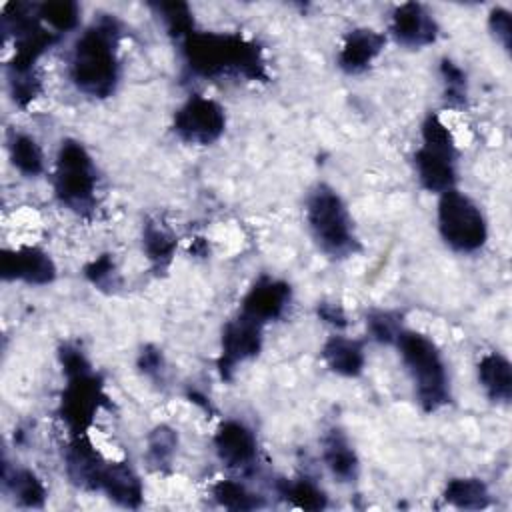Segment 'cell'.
Returning a JSON list of instances; mask_svg holds the SVG:
<instances>
[{
	"label": "cell",
	"mask_w": 512,
	"mask_h": 512,
	"mask_svg": "<svg viewBox=\"0 0 512 512\" xmlns=\"http://www.w3.org/2000/svg\"><path fill=\"white\" fill-rule=\"evenodd\" d=\"M218 458L230 468H248L256 460V438L248 426L236 420L220 424L214 434Z\"/></svg>",
	"instance_id": "9a60e30c"
},
{
	"label": "cell",
	"mask_w": 512,
	"mask_h": 512,
	"mask_svg": "<svg viewBox=\"0 0 512 512\" xmlns=\"http://www.w3.org/2000/svg\"><path fill=\"white\" fill-rule=\"evenodd\" d=\"M212 494L214 500L228 510H254L264 504L258 494L250 492L246 486L232 480H220L212 488Z\"/></svg>",
	"instance_id": "83f0119b"
},
{
	"label": "cell",
	"mask_w": 512,
	"mask_h": 512,
	"mask_svg": "<svg viewBox=\"0 0 512 512\" xmlns=\"http://www.w3.org/2000/svg\"><path fill=\"white\" fill-rule=\"evenodd\" d=\"M64 466L70 482L82 490L96 492L100 488L102 470L106 466V460L100 456V452L88 442L86 436L72 438L70 446L66 448Z\"/></svg>",
	"instance_id": "5bb4252c"
},
{
	"label": "cell",
	"mask_w": 512,
	"mask_h": 512,
	"mask_svg": "<svg viewBox=\"0 0 512 512\" xmlns=\"http://www.w3.org/2000/svg\"><path fill=\"white\" fill-rule=\"evenodd\" d=\"M322 458L328 470L332 472L338 482H354L358 476V456L348 442V438L338 430L332 428L322 438Z\"/></svg>",
	"instance_id": "ac0fdd59"
},
{
	"label": "cell",
	"mask_w": 512,
	"mask_h": 512,
	"mask_svg": "<svg viewBox=\"0 0 512 512\" xmlns=\"http://www.w3.org/2000/svg\"><path fill=\"white\" fill-rule=\"evenodd\" d=\"M260 348H262V324L240 312V316L226 322L222 330L220 358H218L220 376L224 380L232 378V372L236 370V366L258 356Z\"/></svg>",
	"instance_id": "30bf717a"
},
{
	"label": "cell",
	"mask_w": 512,
	"mask_h": 512,
	"mask_svg": "<svg viewBox=\"0 0 512 512\" xmlns=\"http://www.w3.org/2000/svg\"><path fill=\"white\" fill-rule=\"evenodd\" d=\"M96 168L90 154L78 140H64L56 156L54 192L62 204L86 212L94 204Z\"/></svg>",
	"instance_id": "8992f818"
},
{
	"label": "cell",
	"mask_w": 512,
	"mask_h": 512,
	"mask_svg": "<svg viewBox=\"0 0 512 512\" xmlns=\"http://www.w3.org/2000/svg\"><path fill=\"white\" fill-rule=\"evenodd\" d=\"M68 384L60 398V418L66 424L72 438L86 436L98 410L106 404L102 380L92 368L66 376Z\"/></svg>",
	"instance_id": "ba28073f"
},
{
	"label": "cell",
	"mask_w": 512,
	"mask_h": 512,
	"mask_svg": "<svg viewBox=\"0 0 512 512\" xmlns=\"http://www.w3.org/2000/svg\"><path fill=\"white\" fill-rule=\"evenodd\" d=\"M414 164L422 188L444 194L456 184V146L446 124L428 114L422 124V146L414 154Z\"/></svg>",
	"instance_id": "5b68a950"
},
{
	"label": "cell",
	"mask_w": 512,
	"mask_h": 512,
	"mask_svg": "<svg viewBox=\"0 0 512 512\" xmlns=\"http://www.w3.org/2000/svg\"><path fill=\"white\" fill-rule=\"evenodd\" d=\"M10 84H12V98L18 106H26L40 92V80L34 74L10 76Z\"/></svg>",
	"instance_id": "d6a6232c"
},
{
	"label": "cell",
	"mask_w": 512,
	"mask_h": 512,
	"mask_svg": "<svg viewBox=\"0 0 512 512\" xmlns=\"http://www.w3.org/2000/svg\"><path fill=\"white\" fill-rule=\"evenodd\" d=\"M290 284L262 276L254 282V286L248 290V294L242 300V314L264 324L270 320H276L282 316L290 302Z\"/></svg>",
	"instance_id": "7c38bea8"
},
{
	"label": "cell",
	"mask_w": 512,
	"mask_h": 512,
	"mask_svg": "<svg viewBox=\"0 0 512 512\" xmlns=\"http://www.w3.org/2000/svg\"><path fill=\"white\" fill-rule=\"evenodd\" d=\"M186 66L204 78L242 74L248 80H266V62L260 46L238 34L192 32L182 40Z\"/></svg>",
	"instance_id": "6da1fadb"
},
{
	"label": "cell",
	"mask_w": 512,
	"mask_h": 512,
	"mask_svg": "<svg viewBox=\"0 0 512 512\" xmlns=\"http://www.w3.org/2000/svg\"><path fill=\"white\" fill-rule=\"evenodd\" d=\"M98 490L124 508H138L144 498L142 482L126 462H106Z\"/></svg>",
	"instance_id": "e0dca14e"
},
{
	"label": "cell",
	"mask_w": 512,
	"mask_h": 512,
	"mask_svg": "<svg viewBox=\"0 0 512 512\" xmlns=\"http://www.w3.org/2000/svg\"><path fill=\"white\" fill-rule=\"evenodd\" d=\"M318 316H320L324 322H328V324H332V326H336V328H344V326H346V314H344V310H342L338 304L322 302V304L318 306Z\"/></svg>",
	"instance_id": "d590c367"
},
{
	"label": "cell",
	"mask_w": 512,
	"mask_h": 512,
	"mask_svg": "<svg viewBox=\"0 0 512 512\" xmlns=\"http://www.w3.org/2000/svg\"><path fill=\"white\" fill-rule=\"evenodd\" d=\"M390 32L400 44L410 48H422L436 40L438 24L422 4L406 2L394 10Z\"/></svg>",
	"instance_id": "4fadbf2b"
},
{
	"label": "cell",
	"mask_w": 512,
	"mask_h": 512,
	"mask_svg": "<svg viewBox=\"0 0 512 512\" xmlns=\"http://www.w3.org/2000/svg\"><path fill=\"white\" fill-rule=\"evenodd\" d=\"M488 26L494 34V38L502 44L504 50H510V40H512V20L510 12L504 8H494L488 18Z\"/></svg>",
	"instance_id": "836d02e7"
},
{
	"label": "cell",
	"mask_w": 512,
	"mask_h": 512,
	"mask_svg": "<svg viewBox=\"0 0 512 512\" xmlns=\"http://www.w3.org/2000/svg\"><path fill=\"white\" fill-rule=\"evenodd\" d=\"M10 160L26 176H38L44 170L40 144L28 134H14L10 140Z\"/></svg>",
	"instance_id": "d4e9b609"
},
{
	"label": "cell",
	"mask_w": 512,
	"mask_h": 512,
	"mask_svg": "<svg viewBox=\"0 0 512 512\" xmlns=\"http://www.w3.org/2000/svg\"><path fill=\"white\" fill-rule=\"evenodd\" d=\"M402 362L406 364L420 406L426 412L442 408L450 400L446 366L436 344L418 332H406L396 340Z\"/></svg>",
	"instance_id": "277c9868"
},
{
	"label": "cell",
	"mask_w": 512,
	"mask_h": 512,
	"mask_svg": "<svg viewBox=\"0 0 512 512\" xmlns=\"http://www.w3.org/2000/svg\"><path fill=\"white\" fill-rule=\"evenodd\" d=\"M444 500L456 508L482 510L490 504V492L480 478H452L444 488Z\"/></svg>",
	"instance_id": "44dd1931"
},
{
	"label": "cell",
	"mask_w": 512,
	"mask_h": 512,
	"mask_svg": "<svg viewBox=\"0 0 512 512\" xmlns=\"http://www.w3.org/2000/svg\"><path fill=\"white\" fill-rule=\"evenodd\" d=\"M142 244H144L148 260L154 264L156 270L168 268V264L172 262L174 250H176V238L166 228H162L158 222L148 220L144 224Z\"/></svg>",
	"instance_id": "603a6c76"
},
{
	"label": "cell",
	"mask_w": 512,
	"mask_h": 512,
	"mask_svg": "<svg viewBox=\"0 0 512 512\" xmlns=\"http://www.w3.org/2000/svg\"><path fill=\"white\" fill-rule=\"evenodd\" d=\"M366 326L374 340L382 344H392L402 334V316L390 310H376L368 316Z\"/></svg>",
	"instance_id": "f546056e"
},
{
	"label": "cell",
	"mask_w": 512,
	"mask_h": 512,
	"mask_svg": "<svg viewBox=\"0 0 512 512\" xmlns=\"http://www.w3.org/2000/svg\"><path fill=\"white\" fill-rule=\"evenodd\" d=\"M322 358L332 372L348 378L358 376L364 368L362 344L344 336H330L322 346Z\"/></svg>",
	"instance_id": "ffe728a7"
},
{
	"label": "cell",
	"mask_w": 512,
	"mask_h": 512,
	"mask_svg": "<svg viewBox=\"0 0 512 512\" xmlns=\"http://www.w3.org/2000/svg\"><path fill=\"white\" fill-rule=\"evenodd\" d=\"M278 492L286 502L302 510H322L328 504L326 494L308 478L280 480Z\"/></svg>",
	"instance_id": "cb8c5ba5"
},
{
	"label": "cell",
	"mask_w": 512,
	"mask_h": 512,
	"mask_svg": "<svg viewBox=\"0 0 512 512\" xmlns=\"http://www.w3.org/2000/svg\"><path fill=\"white\" fill-rule=\"evenodd\" d=\"M4 484L10 488L18 504L26 508H42L46 500V488L42 480L28 468H18L12 474L4 470Z\"/></svg>",
	"instance_id": "7402d4cb"
},
{
	"label": "cell",
	"mask_w": 512,
	"mask_h": 512,
	"mask_svg": "<svg viewBox=\"0 0 512 512\" xmlns=\"http://www.w3.org/2000/svg\"><path fill=\"white\" fill-rule=\"evenodd\" d=\"M156 12L160 14L166 30L170 36L178 38L180 42L194 32V18L184 2H160L154 4Z\"/></svg>",
	"instance_id": "f1b7e54d"
},
{
	"label": "cell",
	"mask_w": 512,
	"mask_h": 512,
	"mask_svg": "<svg viewBox=\"0 0 512 512\" xmlns=\"http://www.w3.org/2000/svg\"><path fill=\"white\" fill-rule=\"evenodd\" d=\"M138 368L148 374V376H160L162 368H164V360H162V352L154 346H146L140 356H138Z\"/></svg>",
	"instance_id": "e575fe53"
},
{
	"label": "cell",
	"mask_w": 512,
	"mask_h": 512,
	"mask_svg": "<svg viewBox=\"0 0 512 512\" xmlns=\"http://www.w3.org/2000/svg\"><path fill=\"white\" fill-rule=\"evenodd\" d=\"M478 380L494 402L508 404L512 398V366L508 358L498 352H490L478 362Z\"/></svg>",
	"instance_id": "d6986e66"
},
{
	"label": "cell",
	"mask_w": 512,
	"mask_h": 512,
	"mask_svg": "<svg viewBox=\"0 0 512 512\" xmlns=\"http://www.w3.org/2000/svg\"><path fill=\"white\" fill-rule=\"evenodd\" d=\"M178 446V436L168 426H156L148 434V448H146V460L150 468L164 472L170 468L174 452Z\"/></svg>",
	"instance_id": "484cf974"
},
{
	"label": "cell",
	"mask_w": 512,
	"mask_h": 512,
	"mask_svg": "<svg viewBox=\"0 0 512 512\" xmlns=\"http://www.w3.org/2000/svg\"><path fill=\"white\" fill-rule=\"evenodd\" d=\"M80 16V8L76 2L58 0V2H44L38 6V18L46 28H50L54 34L68 32L76 28Z\"/></svg>",
	"instance_id": "4316f807"
},
{
	"label": "cell",
	"mask_w": 512,
	"mask_h": 512,
	"mask_svg": "<svg viewBox=\"0 0 512 512\" xmlns=\"http://www.w3.org/2000/svg\"><path fill=\"white\" fill-rule=\"evenodd\" d=\"M224 128V108L200 94L190 96L174 114V132L188 144L208 146L224 134Z\"/></svg>",
	"instance_id": "9c48e42d"
},
{
	"label": "cell",
	"mask_w": 512,
	"mask_h": 512,
	"mask_svg": "<svg viewBox=\"0 0 512 512\" xmlns=\"http://www.w3.org/2000/svg\"><path fill=\"white\" fill-rule=\"evenodd\" d=\"M86 278L100 288H108L110 284H114V260L110 254H102L96 260H92L86 268H84Z\"/></svg>",
	"instance_id": "1f68e13d"
},
{
	"label": "cell",
	"mask_w": 512,
	"mask_h": 512,
	"mask_svg": "<svg viewBox=\"0 0 512 512\" xmlns=\"http://www.w3.org/2000/svg\"><path fill=\"white\" fill-rule=\"evenodd\" d=\"M306 220L322 252L334 258H346L358 252L352 218L344 200L326 184H318L306 200Z\"/></svg>",
	"instance_id": "3957f363"
},
{
	"label": "cell",
	"mask_w": 512,
	"mask_h": 512,
	"mask_svg": "<svg viewBox=\"0 0 512 512\" xmlns=\"http://www.w3.org/2000/svg\"><path fill=\"white\" fill-rule=\"evenodd\" d=\"M118 22L100 18L82 32L72 48L70 78L74 86L92 98H106L118 84Z\"/></svg>",
	"instance_id": "7a4b0ae2"
},
{
	"label": "cell",
	"mask_w": 512,
	"mask_h": 512,
	"mask_svg": "<svg viewBox=\"0 0 512 512\" xmlns=\"http://www.w3.org/2000/svg\"><path fill=\"white\" fill-rule=\"evenodd\" d=\"M0 274L4 280H22L26 284H50L56 278L52 258L36 246L4 250L0 258Z\"/></svg>",
	"instance_id": "8fae6325"
},
{
	"label": "cell",
	"mask_w": 512,
	"mask_h": 512,
	"mask_svg": "<svg viewBox=\"0 0 512 512\" xmlns=\"http://www.w3.org/2000/svg\"><path fill=\"white\" fill-rule=\"evenodd\" d=\"M384 42H386L384 34L372 28L350 30L338 52V66L346 74L364 72L374 62V58L382 52Z\"/></svg>",
	"instance_id": "2e32d148"
},
{
	"label": "cell",
	"mask_w": 512,
	"mask_h": 512,
	"mask_svg": "<svg viewBox=\"0 0 512 512\" xmlns=\"http://www.w3.org/2000/svg\"><path fill=\"white\" fill-rule=\"evenodd\" d=\"M440 74L444 80V98L452 106H462L466 102V76L450 60H442Z\"/></svg>",
	"instance_id": "4dcf8cb0"
},
{
	"label": "cell",
	"mask_w": 512,
	"mask_h": 512,
	"mask_svg": "<svg viewBox=\"0 0 512 512\" xmlns=\"http://www.w3.org/2000/svg\"><path fill=\"white\" fill-rule=\"evenodd\" d=\"M438 228L444 242L458 252H476L488 238L484 214L472 198L456 188L440 196Z\"/></svg>",
	"instance_id": "52a82bcc"
}]
</instances>
